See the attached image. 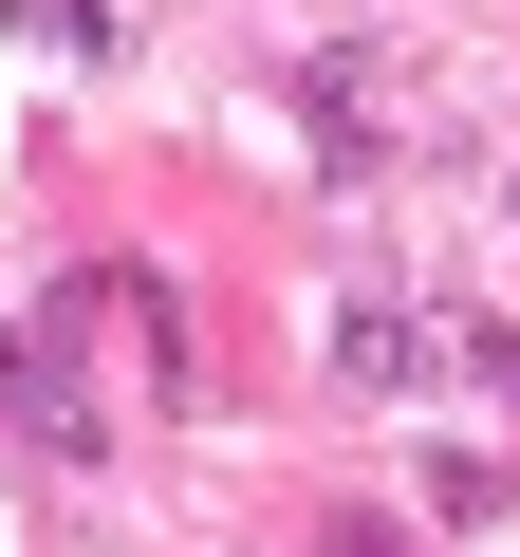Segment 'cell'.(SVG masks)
<instances>
[{
  "instance_id": "obj_1",
  "label": "cell",
  "mask_w": 520,
  "mask_h": 557,
  "mask_svg": "<svg viewBox=\"0 0 520 557\" xmlns=\"http://www.w3.org/2000/svg\"><path fill=\"white\" fill-rule=\"evenodd\" d=\"M0 20H20L38 57H112V0H0Z\"/></svg>"
}]
</instances>
